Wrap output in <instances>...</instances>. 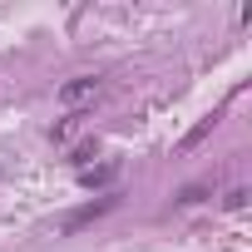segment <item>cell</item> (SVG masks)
Returning a JSON list of instances; mask_svg holds the SVG:
<instances>
[{"mask_svg":"<svg viewBox=\"0 0 252 252\" xmlns=\"http://www.w3.org/2000/svg\"><path fill=\"white\" fill-rule=\"evenodd\" d=\"M99 94V79L94 74H79V79H64L60 84V104H84V99H94Z\"/></svg>","mask_w":252,"mask_h":252,"instance_id":"cell-1","label":"cell"},{"mask_svg":"<svg viewBox=\"0 0 252 252\" xmlns=\"http://www.w3.org/2000/svg\"><path fill=\"white\" fill-rule=\"evenodd\" d=\"M114 203H119V198H99V203H84L79 213H69V218H64V232H79L84 222H94V218H99V213H109Z\"/></svg>","mask_w":252,"mask_h":252,"instance_id":"cell-2","label":"cell"},{"mask_svg":"<svg viewBox=\"0 0 252 252\" xmlns=\"http://www.w3.org/2000/svg\"><path fill=\"white\" fill-rule=\"evenodd\" d=\"M119 178V163H99V168H84V188H109Z\"/></svg>","mask_w":252,"mask_h":252,"instance_id":"cell-3","label":"cell"},{"mask_svg":"<svg viewBox=\"0 0 252 252\" xmlns=\"http://www.w3.org/2000/svg\"><path fill=\"white\" fill-rule=\"evenodd\" d=\"M213 124H218V119H203L198 129H188V139H183V149H198V144H203V139L213 134Z\"/></svg>","mask_w":252,"mask_h":252,"instance_id":"cell-4","label":"cell"},{"mask_svg":"<svg viewBox=\"0 0 252 252\" xmlns=\"http://www.w3.org/2000/svg\"><path fill=\"white\" fill-rule=\"evenodd\" d=\"M203 198H208V188H198V183H193V188H183V193H178V203H203Z\"/></svg>","mask_w":252,"mask_h":252,"instance_id":"cell-5","label":"cell"}]
</instances>
